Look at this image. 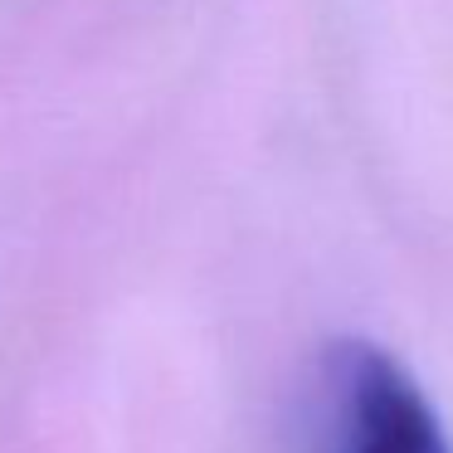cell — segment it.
Here are the masks:
<instances>
[{"label": "cell", "mask_w": 453, "mask_h": 453, "mask_svg": "<svg viewBox=\"0 0 453 453\" xmlns=\"http://www.w3.org/2000/svg\"><path fill=\"white\" fill-rule=\"evenodd\" d=\"M322 380L326 453H453L434 404L390 351L342 342L326 356Z\"/></svg>", "instance_id": "cell-1"}]
</instances>
